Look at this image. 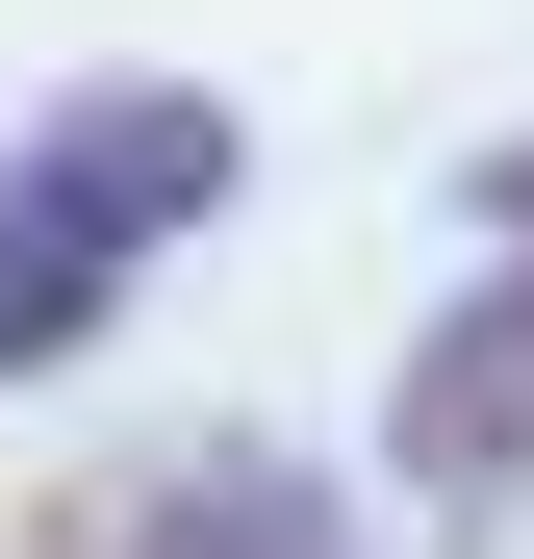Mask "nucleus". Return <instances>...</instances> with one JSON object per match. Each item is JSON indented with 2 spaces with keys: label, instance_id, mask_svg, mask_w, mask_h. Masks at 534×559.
Listing matches in <instances>:
<instances>
[{
  "label": "nucleus",
  "instance_id": "obj_1",
  "mask_svg": "<svg viewBox=\"0 0 534 559\" xmlns=\"http://www.w3.org/2000/svg\"><path fill=\"white\" fill-rule=\"evenodd\" d=\"M229 204V103L204 76H128V103H51L26 153H0V382H51L76 331L128 306V280Z\"/></svg>",
  "mask_w": 534,
  "mask_h": 559
},
{
  "label": "nucleus",
  "instance_id": "obj_2",
  "mask_svg": "<svg viewBox=\"0 0 534 559\" xmlns=\"http://www.w3.org/2000/svg\"><path fill=\"white\" fill-rule=\"evenodd\" d=\"M484 229H509V280L407 356V484L432 509H534V153H484Z\"/></svg>",
  "mask_w": 534,
  "mask_h": 559
},
{
  "label": "nucleus",
  "instance_id": "obj_3",
  "mask_svg": "<svg viewBox=\"0 0 534 559\" xmlns=\"http://www.w3.org/2000/svg\"><path fill=\"white\" fill-rule=\"evenodd\" d=\"M76 559H356V534H331L306 457H153V484L76 534Z\"/></svg>",
  "mask_w": 534,
  "mask_h": 559
}]
</instances>
